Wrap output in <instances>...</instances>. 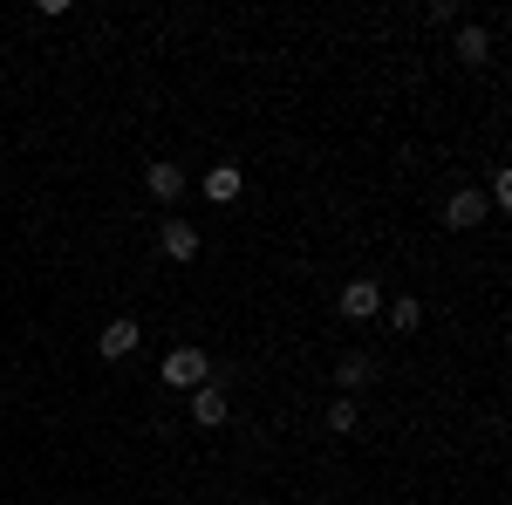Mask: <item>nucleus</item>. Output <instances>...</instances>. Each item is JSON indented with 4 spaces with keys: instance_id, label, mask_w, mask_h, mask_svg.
<instances>
[{
    "instance_id": "nucleus-7",
    "label": "nucleus",
    "mask_w": 512,
    "mask_h": 505,
    "mask_svg": "<svg viewBox=\"0 0 512 505\" xmlns=\"http://www.w3.org/2000/svg\"><path fill=\"white\" fill-rule=\"evenodd\" d=\"M137 335H144V328H137V321H130V314H117V321H110V328H103V335H96V349L110 355V362H123V355L137 349Z\"/></svg>"
},
{
    "instance_id": "nucleus-13",
    "label": "nucleus",
    "mask_w": 512,
    "mask_h": 505,
    "mask_svg": "<svg viewBox=\"0 0 512 505\" xmlns=\"http://www.w3.org/2000/svg\"><path fill=\"white\" fill-rule=\"evenodd\" d=\"M485 205H512V171H492V198Z\"/></svg>"
},
{
    "instance_id": "nucleus-3",
    "label": "nucleus",
    "mask_w": 512,
    "mask_h": 505,
    "mask_svg": "<svg viewBox=\"0 0 512 505\" xmlns=\"http://www.w3.org/2000/svg\"><path fill=\"white\" fill-rule=\"evenodd\" d=\"M226 417H233V396H226L219 383H198V389H192V424H198V430H219Z\"/></svg>"
},
{
    "instance_id": "nucleus-8",
    "label": "nucleus",
    "mask_w": 512,
    "mask_h": 505,
    "mask_svg": "<svg viewBox=\"0 0 512 505\" xmlns=\"http://www.w3.org/2000/svg\"><path fill=\"white\" fill-rule=\"evenodd\" d=\"M205 198H212V205H233L239 198V164H212V171H205Z\"/></svg>"
},
{
    "instance_id": "nucleus-1",
    "label": "nucleus",
    "mask_w": 512,
    "mask_h": 505,
    "mask_svg": "<svg viewBox=\"0 0 512 505\" xmlns=\"http://www.w3.org/2000/svg\"><path fill=\"white\" fill-rule=\"evenodd\" d=\"M164 383L185 389V396H192L198 383H212V362H205V349H171V355H164Z\"/></svg>"
},
{
    "instance_id": "nucleus-9",
    "label": "nucleus",
    "mask_w": 512,
    "mask_h": 505,
    "mask_svg": "<svg viewBox=\"0 0 512 505\" xmlns=\"http://www.w3.org/2000/svg\"><path fill=\"white\" fill-rule=\"evenodd\" d=\"M458 55H465V62H485V55H492V28H478V21H465V28H458Z\"/></svg>"
},
{
    "instance_id": "nucleus-4",
    "label": "nucleus",
    "mask_w": 512,
    "mask_h": 505,
    "mask_svg": "<svg viewBox=\"0 0 512 505\" xmlns=\"http://www.w3.org/2000/svg\"><path fill=\"white\" fill-rule=\"evenodd\" d=\"M376 314H383V287H376L369 273L349 280V287H342V321H376Z\"/></svg>"
},
{
    "instance_id": "nucleus-11",
    "label": "nucleus",
    "mask_w": 512,
    "mask_h": 505,
    "mask_svg": "<svg viewBox=\"0 0 512 505\" xmlns=\"http://www.w3.org/2000/svg\"><path fill=\"white\" fill-rule=\"evenodd\" d=\"M355 424H362V410H355V396H335V403H328V430H335V437H349Z\"/></svg>"
},
{
    "instance_id": "nucleus-2",
    "label": "nucleus",
    "mask_w": 512,
    "mask_h": 505,
    "mask_svg": "<svg viewBox=\"0 0 512 505\" xmlns=\"http://www.w3.org/2000/svg\"><path fill=\"white\" fill-rule=\"evenodd\" d=\"M185 185H192V178H185V164H171V157L144 164V192L158 198V205H178V198H185Z\"/></svg>"
},
{
    "instance_id": "nucleus-10",
    "label": "nucleus",
    "mask_w": 512,
    "mask_h": 505,
    "mask_svg": "<svg viewBox=\"0 0 512 505\" xmlns=\"http://www.w3.org/2000/svg\"><path fill=\"white\" fill-rule=\"evenodd\" d=\"M390 328H403V335H417V328H424V308H417V294L390 301Z\"/></svg>"
},
{
    "instance_id": "nucleus-6",
    "label": "nucleus",
    "mask_w": 512,
    "mask_h": 505,
    "mask_svg": "<svg viewBox=\"0 0 512 505\" xmlns=\"http://www.w3.org/2000/svg\"><path fill=\"white\" fill-rule=\"evenodd\" d=\"M444 226L451 233H472V226H485V198L465 185V192H451V205H444Z\"/></svg>"
},
{
    "instance_id": "nucleus-12",
    "label": "nucleus",
    "mask_w": 512,
    "mask_h": 505,
    "mask_svg": "<svg viewBox=\"0 0 512 505\" xmlns=\"http://www.w3.org/2000/svg\"><path fill=\"white\" fill-rule=\"evenodd\" d=\"M335 376H342L349 389H362L369 376H376V362H369V355H342V369H335Z\"/></svg>"
},
{
    "instance_id": "nucleus-5",
    "label": "nucleus",
    "mask_w": 512,
    "mask_h": 505,
    "mask_svg": "<svg viewBox=\"0 0 512 505\" xmlns=\"http://www.w3.org/2000/svg\"><path fill=\"white\" fill-rule=\"evenodd\" d=\"M158 246H164V260H198V226L192 219H164Z\"/></svg>"
}]
</instances>
